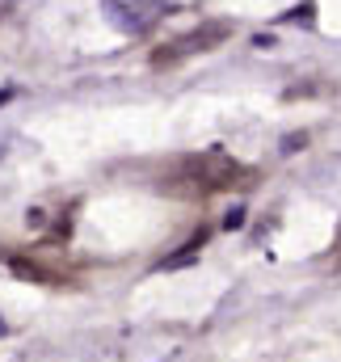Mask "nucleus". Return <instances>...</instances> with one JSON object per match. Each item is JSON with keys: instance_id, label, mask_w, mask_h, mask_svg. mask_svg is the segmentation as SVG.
Instances as JSON below:
<instances>
[{"instance_id": "1", "label": "nucleus", "mask_w": 341, "mask_h": 362, "mask_svg": "<svg viewBox=\"0 0 341 362\" xmlns=\"http://www.w3.org/2000/svg\"><path fill=\"white\" fill-rule=\"evenodd\" d=\"M185 177L198 189H232V185H241V177H249V169L228 160V156H219V152H207V156L185 160Z\"/></svg>"}, {"instance_id": "2", "label": "nucleus", "mask_w": 341, "mask_h": 362, "mask_svg": "<svg viewBox=\"0 0 341 362\" xmlns=\"http://www.w3.org/2000/svg\"><path fill=\"white\" fill-rule=\"evenodd\" d=\"M228 34H232V25H228V21H211V25H202V30L185 34L181 42H173L177 51H169V55H156V59L165 64V59H173V55H190V51H211V47H219V42H224Z\"/></svg>"}, {"instance_id": "3", "label": "nucleus", "mask_w": 341, "mask_h": 362, "mask_svg": "<svg viewBox=\"0 0 341 362\" xmlns=\"http://www.w3.org/2000/svg\"><path fill=\"white\" fill-rule=\"evenodd\" d=\"M202 245H207V232H198V236H190V240H185V245H181V249H177L173 257H165V270H177V266H185V262H194Z\"/></svg>"}, {"instance_id": "4", "label": "nucleus", "mask_w": 341, "mask_h": 362, "mask_svg": "<svg viewBox=\"0 0 341 362\" xmlns=\"http://www.w3.org/2000/svg\"><path fill=\"white\" fill-rule=\"evenodd\" d=\"M287 21H304V25H312V21H316V4H312V0H304L299 8H291V13H287Z\"/></svg>"}, {"instance_id": "5", "label": "nucleus", "mask_w": 341, "mask_h": 362, "mask_svg": "<svg viewBox=\"0 0 341 362\" xmlns=\"http://www.w3.org/2000/svg\"><path fill=\"white\" fill-rule=\"evenodd\" d=\"M224 223H228V228H241V223H245V211H232V215H228Z\"/></svg>"}]
</instances>
